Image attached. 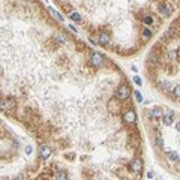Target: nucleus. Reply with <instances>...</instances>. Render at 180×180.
Returning <instances> with one entry per match:
<instances>
[{
	"mask_svg": "<svg viewBox=\"0 0 180 180\" xmlns=\"http://www.w3.org/2000/svg\"><path fill=\"white\" fill-rule=\"evenodd\" d=\"M131 93H132V90H131V87H129L128 84H122V86L117 89V99L122 101V102H125V101L129 99Z\"/></svg>",
	"mask_w": 180,
	"mask_h": 180,
	"instance_id": "1",
	"label": "nucleus"
},
{
	"mask_svg": "<svg viewBox=\"0 0 180 180\" xmlns=\"http://www.w3.org/2000/svg\"><path fill=\"white\" fill-rule=\"evenodd\" d=\"M122 119H123V123H126V125H135L137 123V113L132 108H129V110L123 111Z\"/></svg>",
	"mask_w": 180,
	"mask_h": 180,
	"instance_id": "2",
	"label": "nucleus"
},
{
	"mask_svg": "<svg viewBox=\"0 0 180 180\" xmlns=\"http://www.w3.org/2000/svg\"><path fill=\"white\" fill-rule=\"evenodd\" d=\"M129 170H131V173H134V174H141V173H143V161H141L140 158L132 159L131 164H129Z\"/></svg>",
	"mask_w": 180,
	"mask_h": 180,
	"instance_id": "3",
	"label": "nucleus"
},
{
	"mask_svg": "<svg viewBox=\"0 0 180 180\" xmlns=\"http://www.w3.org/2000/svg\"><path fill=\"white\" fill-rule=\"evenodd\" d=\"M102 62H104V56L101 53H98V51L92 53V56H90V66L99 68V66H102Z\"/></svg>",
	"mask_w": 180,
	"mask_h": 180,
	"instance_id": "4",
	"label": "nucleus"
},
{
	"mask_svg": "<svg viewBox=\"0 0 180 180\" xmlns=\"http://www.w3.org/2000/svg\"><path fill=\"white\" fill-rule=\"evenodd\" d=\"M51 153H53V150H51V147H50V146L42 144V146L39 147V156H41V159L47 161V159L51 156Z\"/></svg>",
	"mask_w": 180,
	"mask_h": 180,
	"instance_id": "5",
	"label": "nucleus"
},
{
	"mask_svg": "<svg viewBox=\"0 0 180 180\" xmlns=\"http://www.w3.org/2000/svg\"><path fill=\"white\" fill-rule=\"evenodd\" d=\"M158 12H159L162 17H165V18H167V17H170V15H171V8H170L167 3H161V5L158 6Z\"/></svg>",
	"mask_w": 180,
	"mask_h": 180,
	"instance_id": "6",
	"label": "nucleus"
},
{
	"mask_svg": "<svg viewBox=\"0 0 180 180\" xmlns=\"http://www.w3.org/2000/svg\"><path fill=\"white\" fill-rule=\"evenodd\" d=\"M149 116L153 117V119H158V117H162L164 116V111H162L161 107H152L149 110Z\"/></svg>",
	"mask_w": 180,
	"mask_h": 180,
	"instance_id": "7",
	"label": "nucleus"
},
{
	"mask_svg": "<svg viewBox=\"0 0 180 180\" xmlns=\"http://www.w3.org/2000/svg\"><path fill=\"white\" fill-rule=\"evenodd\" d=\"M173 122H174V111H170V113H167V114L162 116V123L165 126H171Z\"/></svg>",
	"mask_w": 180,
	"mask_h": 180,
	"instance_id": "8",
	"label": "nucleus"
},
{
	"mask_svg": "<svg viewBox=\"0 0 180 180\" xmlns=\"http://www.w3.org/2000/svg\"><path fill=\"white\" fill-rule=\"evenodd\" d=\"M110 41H111V38H110L108 33L104 32V33H99V35H98V44L99 45H108Z\"/></svg>",
	"mask_w": 180,
	"mask_h": 180,
	"instance_id": "9",
	"label": "nucleus"
},
{
	"mask_svg": "<svg viewBox=\"0 0 180 180\" xmlns=\"http://www.w3.org/2000/svg\"><path fill=\"white\" fill-rule=\"evenodd\" d=\"M152 35H153V33H152V30H150L149 26L141 30V39H143V41H149V39L152 38Z\"/></svg>",
	"mask_w": 180,
	"mask_h": 180,
	"instance_id": "10",
	"label": "nucleus"
},
{
	"mask_svg": "<svg viewBox=\"0 0 180 180\" xmlns=\"http://www.w3.org/2000/svg\"><path fill=\"white\" fill-rule=\"evenodd\" d=\"M158 59H159V54L156 53V50H153V51L149 54V62H150L152 65H155V63H158Z\"/></svg>",
	"mask_w": 180,
	"mask_h": 180,
	"instance_id": "11",
	"label": "nucleus"
},
{
	"mask_svg": "<svg viewBox=\"0 0 180 180\" xmlns=\"http://www.w3.org/2000/svg\"><path fill=\"white\" fill-rule=\"evenodd\" d=\"M168 159L171 162H180V155L177 152H168Z\"/></svg>",
	"mask_w": 180,
	"mask_h": 180,
	"instance_id": "12",
	"label": "nucleus"
},
{
	"mask_svg": "<svg viewBox=\"0 0 180 180\" xmlns=\"http://www.w3.org/2000/svg\"><path fill=\"white\" fill-rule=\"evenodd\" d=\"M155 144H156L158 147H162V146H164V140H162V135L161 134H156V137H155Z\"/></svg>",
	"mask_w": 180,
	"mask_h": 180,
	"instance_id": "13",
	"label": "nucleus"
},
{
	"mask_svg": "<svg viewBox=\"0 0 180 180\" xmlns=\"http://www.w3.org/2000/svg\"><path fill=\"white\" fill-rule=\"evenodd\" d=\"M143 23H144L146 26H152V24H153V17H152V15H146V17L143 18Z\"/></svg>",
	"mask_w": 180,
	"mask_h": 180,
	"instance_id": "14",
	"label": "nucleus"
},
{
	"mask_svg": "<svg viewBox=\"0 0 180 180\" xmlns=\"http://www.w3.org/2000/svg\"><path fill=\"white\" fill-rule=\"evenodd\" d=\"M54 39H56L59 44H65V42H66V38H65L63 35H60V33H56V35H54Z\"/></svg>",
	"mask_w": 180,
	"mask_h": 180,
	"instance_id": "15",
	"label": "nucleus"
},
{
	"mask_svg": "<svg viewBox=\"0 0 180 180\" xmlns=\"http://www.w3.org/2000/svg\"><path fill=\"white\" fill-rule=\"evenodd\" d=\"M54 177H56L57 180H65V179H68V174H66L65 171H57Z\"/></svg>",
	"mask_w": 180,
	"mask_h": 180,
	"instance_id": "16",
	"label": "nucleus"
},
{
	"mask_svg": "<svg viewBox=\"0 0 180 180\" xmlns=\"http://www.w3.org/2000/svg\"><path fill=\"white\" fill-rule=\"evenodd\" d=\"M173 96H174V98H177V99H180V84H179V86H176V87L173 89Z\"/></svg>",
	"mask_w": 180,
	"mask_h": 180,
	"instance_id": "17",
	"label": "nucleus"
},
{
	"mask_svg": "<svg viewBox=\"0 0 180 180\" xmlns=\"http://www.w3.org/2000/svg\"><path fill=\"white\" fill-rule=\"evenodd\" d=\"M71 20H72V21H75V23H77V21H80V20H81V15H80V14H78V12H74V14H72V15H71Z\"/></svg>",
	"mask_w": 180,
	"mask_h": 180,
	"instance_id": "18",
	"label": "nucleus"
},
{
	"mask_svg": "<svg viewBox=\"0 0 180 180\" xmlns=\"http://www.w3.org/2000/svg\"><path fill=\"white\" fill-rule=\"evenodd\" d=\"M135 99H137L138 102H143V96H141V93H140L138 90H135Z\"/></svg>",
	"mask_w": 180,
	"mask_h": 180,
	"instance_id": "19",
	"label": "nucleus"
},
{
	"mask_svg": "<svg viewBox=\"0 0 180 180\" xmlns=\"http://www.w3.org/2000/svg\"><path fill=\"white\" fill-rule=\"evenodd\" d=\"M134 83L137 84V86H141V84H143V81H141V78H140L138 75H137V77H134Z\"/></svg>",
	"mask_w": 180,
	"mask_h": 180,
	"instance_id": "20",
	"label": "nucleus"
},
{
	"mask_svg": "<svg viewBox=\"0 0 180 180\" xmlns=\"http://www.w3.org/2000/svg\"><path fill=\"white\" fill-rule=\"evenodd\" d=\"M174 57H176V53H174V51H170V53H168V59H170V60H173Z\"/></svg>",
	"mask_w": 180,
	"mask_h": 180,
	"instance_id": "21",
	"label": "nucleus"
},
{
	"mask_svg": "<svg viewBox=\"0 0 180 180\" xmlns=\"http://www.w3.org/2000/svg\"><path fill=\"white\" fill-rule=\"evenodd\" d=\"M146 177H147V179H155V173H153V171H149Z\"/></svg>",
	"mask_w": 180,
	"mask_h": 180,
	"instance_id": "22",
	"label": "nucleus"
},
{
	"mask_svg": "<svg viewBox=\"0 0 180 180\" xmlns=\"http://www.w3.org/2000/svg\"><path fill=\"white\" fill-rule=\"evenodd\" d=\"M26 155H32V146H27L26 147Z\"/></svg>",
	"mask_w": 180,
	"mask_h": 180,
	"instance_id": "23",
	"label": "nucleus"
},
{
	"mask_svg": "<svg viewBox=\"0 0 180 180\" xmlns=\"http://www.w3.org/2000/svg\"><path fill=\"white\" fill-rule=\"evenodd\" d=\"M90 41H92V44H98V36H92V38H90Z\"/></svg>",
	"mask_w": 180,
	"mask_h": 180,
	"instance_id": "24",
	"label": "nucleus"
},
{
	"mask_svg": "<svg viewBox=\"0 0 180 180\" xmlns=\"http://www.w3.org/2000/svg\"><path fill=\"white\" fill-rule=\"evenodd\" d=\"M53 14H54V15L57 17V20H63V18H62V15H60V14H59L57 11H53Z\"/></svg>",
	"mask_w": 180,
	"mask_h": 180,
	"instance_id": "25",
	"label": "nucleus"
},
{
	"mask_svg": "<svg viewBox=\"0 0 180 180\" xmlns=\"http://www.w3.org/2000/svg\"><path fill=\"white\" fill-rule=\"evenodd\" d=\"M177 129H179V131H180V122H179V123H177Z\"/></svg>",
	"mask_w": 180,
	"mask_h": 180,
	"instance_id": "26",
	"label": "nucleus"
}]
</instances>
